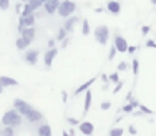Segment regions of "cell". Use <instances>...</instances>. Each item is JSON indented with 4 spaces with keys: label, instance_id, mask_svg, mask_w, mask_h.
<instances>
[{
    "label": "cell",
    "instance_id": "1",
    "mask_svg": "<svg viewBox=\"0 0 156 136\" xmlns=\"http://www.w3.org/2000/svg\"><path fill=\"white\" fill-rule=\"evenodd\" d=\"M22 121H23V115H22L18 110H15V108L9 110V111L2 116V124H7V126L17 128V126H20V124H22Z\"/></svg>",
    "mask_w": 156,
    "mask_h": 136
},
{
    "label": "cell",
    "instance_id": "2",
    "mask_svg": "<svg viewBox=\"0 0 156 136\" xmlns=\"http://www.w3.org/2000/svg\"><path fill=\"white\" fill-rule=\"evenodd\" d=\"M75 10H76V3L73 2V0H62L60 5H58V9H57V13L60 17L66 18V17L73 15Z\"/></svg>",
    "mask_w": 156,
    "mask_h": 136
},
{
    "label": "cell",
    "instance_id": "3",
    "mask_svg": "<svg viewBox=\"0 0 156 136\" xmlns=\"http://www.w3.org/2000/svg\"><path fill=\"white\" fill-rule=\"evenodd\" d=\"M93 37L100 45H106L108 40H110V28L106 27V25H98L93 30Z\"/></svg>",
    "mask_w": 156,
    "mask_h": 136
},
{
    "label": "cell",
    "instance_id": "4",
    "mask_svg": "<svg viewBox=\"0 0 156 136\" xmlns=\"http://www.w3.org/2000/svg\"><path fill=\"white\" fill-rule=\"evenodd\" d=\"M33 25H35V12L28 13V15H20L18 17V33L25 27H33Z\"/></svg>",
    "mask_w": 156,
    "mask_h": 136
},
{
    "label": "cell",
    "instance_id": "5",
    "mask_svg": "<svg viewBox=\"0 0 156 136\" xmlns=\"http://www.w3.org/2000/svg\"><path fill=\"white\" fill-rule=\"evenodd\" d=\"M113 45L116 47V50H118V53H126L128 51V42H126V38L125 37H121V35H115V38H113Z\"/></svg>",
    "mask_w": 156,
    "mask_h": 136
},
{
    "label": "cell",
    "instance_id": "6",
    "mask_svg": "<svg viewBox=\"0 0 156 136\" xmlns=\"http://www.w3.org/2000/svg\"><path fill=\"white\" fill-rule=\"evenodd\" d=\"M13 108L18 110V111H20L22 115H25V113L30 111L33 106L30 105V103H27L25 100H22V98H17V100H13Z\"/></svg>",
    "mask_w": 156,
    "mask_h": 136
},
{
    "label": "cell",
    "instance_id": "7",
    "mask_svg": "<svg viewBox=\"0 0 156 136\" xmlns=\"http://www.w3.org/2000/svg\"><path fill=\"white\" fill-rule=\"evenodd\" d=\"M38 55H40V51L37 48H27L25 50V61H27L28 65H37Z\"/></svg>",
    "mask_w": 156,
    "mask_h": 136
},
{
    "label": "cell",
    "instance_id": "8",
    "mask_svg": "<svg viewBox=\"0 0 156 136\" xmlns=\"http://www.w3.org/2000/svg\"><path fill=\"white\" fill-rule=\"evenodd\" d=\"M57 55H58V48H57V47H51V48L47 50L45 57H43V63H45L47 68L51 67V63H53V60H55V57H57Z\"/></svg>",
    "mask_w": 156,
    "mask_h": 136
},
{
    "label": "cell",
    "instance_id": "9",
    "mask_svg": "<svg viewBox=\"0 0 156 136\" xmlns=\"http://www.w3.org/2000/svg\"><path fill=\"white\" fill-rule=\"evenodd\" d=\"M78 131H80L81 134L90 136V134H93L95 126H93V123H91V121H80V124H78Z\"/></svg>",
    "mask_w": 156,
    "mask_h": 136
},
{
    "label": "cell",
    "instance_id": "10",
    "mask_svg": "<svg viewBox=\"0 0 156 136\" xmlns=\"http://www.w3.org/2000/svg\"><path fill=\"white\" fill-rule=\"evenodd\" d=\"M23 118L27 120L28 123H38V121L43 118V115H42V113L38 111V110L32 108V110H30V111H28V113H25V115H23Z\"/></svg>",
    "mask_w": 156,
    "mask_h": 136
},
{
    "label": "cell",
    "instance_id": "11",
    "mask_svg": "<svg viewBox=\"0 0 156 136\" xmlns=\"http://www.w3.org/2000/svg\"><path fill=\"white\" fill-rule=\"evenodd\" d=\"M62 0H47L45 3H43V9H45V12L48 15H53V13H57V9L58 5H60Z\"/></svg>",
    "mask_w": 156,
    "mask_h": 136
},
{
    "label": "cell",
    "instance_id": "12",
    "mask_svg": "<svg viewBox=\"0 0 156 136\" xmlns=\"http://www.w3.org/2000/svg\"><path fill=\"white\" fill-rule=\"evenodd\" d=\"M0 85H2L3 88H9V86H18L20 83H18V80L12 78V76L2 75V76H0Z\"/></svg>",
    "mask_w": 156,
    "mask_h": 136
},
{
    "label": "cell",
    "instance_id": "13",
    "mask_svg": "<svg viewBox=\"0 0 156 136\" xmlns=\"http://www.w3.org/2000/svg\"><path fill=\"white\" fill-rule=\"evenodd\" d=\"M106 9H108L110 13H113V15H118V13L121 12V5L118 0H108L106 2Z\"/></svg>",
    "mask_w": 156,
    "mask_h": 136
},
{
    "label": "cell",
    "instance_id": "14",
    "mask_svg": "<svg viewBox=\"0 0 156 136\" xmlns=\"http://www.w3.org/2000/svg\"><path fill=\"white\" fill-rule=\"evenodd\" d=\"M76 23H78V17H72V15H70V17L65 18V25H63V28H65L68 33H72Z\"/></svg>",
    "mask_w": 156,
    "mask_h": 136
},
{
    "label": "cell",
    "instance_id": "15",
    "mask_svg": "<svg viewBox=\"0 0 156 136\" xmlns=\"http://www.w3.org/2000/svg\"><path fill=\"white\" fill-rule=\"evenodd\" d=\"M20 37L32 43V40L35 38V28H33V27H25L23 30L20 32Z\"/></svg>",
    "mask_w": 156,
    "mask_h": 136
},
{
    "label": "cell",
    "instance_id": "16",
    "mask_svg": "<svg viewBox=\"0 0 156 136\" xmlns=\"http://www.w3.org/2000/svg\"><path fill=\"white\" fill-rule=\"evenodd\" d=\"M95 82H96V78H91V80H88V82H85L83 85H80V86L75 90V96H78V95H81V93H85L87 90H90L91 85H93Z\"/></svg>",
    "mask_w": 156,
    "mask_h": 136
},
{
    "label": "cell",
    "instance_id": "17",
    "mask_svg": "<svg viewBox=\"0 0 156 136\" xmlns=\"http://www.w3.org/2000/svg\"><path fill=\"white\" fill-rule=\"evenodd\" d=\"M91 90H87L85 91V101H83V113L87 115L88 111H90V108H91Z\"/></svg>",
    "mask_w": 156,
    "mask_h": 136
},
{
    "label": "cell",
    "instance_id": "18",
    "mask_svg": "<svg viewBox=\"0 0 156 136\" xmlns=\"http://www.w3.org/2000/svg\"><path fill=\"white\" fill-rule=\"evenodd\" d=\"M138 106H140V103L136 101V100H129L128 105L123 106V113H126V115H128V113H133V110L138 108Z\"/></svg>",
    "mask_w": 156,
    "mask_h": 136
},
{
    "label": "cell",
    "instance_id": "19",
    "mask_svg": "<svg viewBox=\"0 0 156 136\" xmlns=\"http://www.w3.org/2000/svg\"><path fill=\"white\" fill-rule=\"evenodd\" d=\"M28 45H30V42H27V40L22 38V37H18L17 42H15V47H17L18 50H27V48H28Z\"/></svg>",
    "mask_w": 156,
    "mask_h": 136
},
{
    "label": "cell",
    "instance_id": "20",
    "mask_svg": "<svg viewBox=\"0 0 156 136\" xmlns=\"http://www.w3.org/2000/svg\"><path fill=\"white\" fill-rule=\"evenodd\" d=\"M81 33H83L85 37H88L91 33V28H90V22L87 20V18H83L81 20Z\"/></svg>",
    "mask_w": 156,
    "mask_h": 136
},
{
    "label": "cell",
    "instance_id": "21",
    "mask_svg": "<svg viewBox=\"0 0 156 136\" xmlns=\"http://www.w3.org/2000/svg\"><path fill=\"white\" fill-rule=\"evenodd\" d=\"M35 10L32 9V5H30V2H23V5H22V12H20V15H28V13H33ZM18 15V17H20Z\"/></svg>",
    "mask_w": 156,
    "mask_h": 136
},
{
    "label": "cell",
    "instance_id": "22",
    "mask_svg": "<svg viewBox=\"0 0 156 136\" xmlns=\"http://www.w3.org/2000/svg\"><path fill=\"white\" fill-rule=\"evenodd\" d=\"M38 134L40 136H51V128L48 124H42V126H38Z\"/></svg>",
    "mask_w": 156,
    "mask_h": 136
},
{
    "label": "cell",
    "instance_id": "23",
    "mask_svg": "<svg viewBox=\"0 0 156 136\" xmlns=\"http://www.w3.org/2000/svg\"><path fill=\"white\" fill-rule=\"evenodd\" d=\"M13 133H15L13 126H7V124H3V128L0 130V134L2 136H13Z\"/></svg>",
    "mask_w": 156,
    "mask_h": 136
},
{
    "label": "cell",
    "instance_id": "24",
    "mask_svg": "<svg viewBox=\"0 0 156 136\" xmlns=\"http://www.w3.org/2000/svg\"><path fill=\"white\" fill-rule=\"evenodd\" d=\"M131 71H133V75H135V76L140 73V61L136 60V58H133V60H131Z\"/></svg>",
    "mask_w": 156,
    "mask_h": 136
},
{
    "label": "cell",
    "instance_id": "25",
    "mask_svg": "<svg viewBox=\"0 0 156 136\" xmlns=\"http://www.w3.org/2000/svg\"><path fill=\"white\" fill-rule=\"evenodd\" d=\"M125 133L123 128H113V130H110V136H121Z\"/></svg>",
    "mask_w": 156,
    "mask_h": 136
},
{
    "label": "cell",
    "instance_id": "26",
    "mask_svg": "<svg viewBox=\"0 0 156 136\" xmlns=\"http://www.w3.org/2000/svg\"><path fill=\"white\" fill-rule=\"evenodd\" d=\"M10 9V0H0V10H9Z\"/></svg>",
    "mask_w": 156,
    "mask_h": 136
},
{
    "label": "cell",
    "instance_id": "27",
    "mask_svg": "<svg viewBox=\"0 0 156 136\" xmlns=\"http://www.w3.org/2000/svg\"><path fill=\"white\" fill-rule=\"evenodd\" d=\"M66 35H68V32H66L65 28L62 27L60 30H58V35H57V38H58V40H62V42H63V40H65V37H66Z\"/></svg>",
    "mask_w": 156,
    "mask_h": 136
},
{
    "label": "cell",
    "instance_id": "28",
    "mask_svg": "<svg viewBox=\"0 0 156 136\" xmlns=\"http://www.w3.org/2000/svg\"><path fill=\"white\" fill-rule=\"evenodd\" d=\"M110 82H111V83H118V82H120V76H118V70H116L115 73H111V75H110Z\"/></svg>",
    "mask_w": 156,
    "mask_h": 136
},
{
    "label": "cell",
    "instance_id": "29",
    "mask_svg": "<svg viewBox=\"0 0 156 136\" xmlns=\"http://www.w3.org/2000/svg\"><path fill=\"white\" fill-rule=\"evenodd\" d=\"M138 108L141 110V113H146V115H153V110H150L148 106H144V105H140Z\"/></svg>",
    "mask_w": 156,
    "mask_h": 136
},
{
    "label": "cell",
    "instance_id": "30",
    "mask_svg": "<svg viewBox=\"0 0 156 136\" xmlns=\"http://www.w3.org/2000/svg\"><path fill=\"white\" fill-rule=\"evenodd\" d=\"M116 47H115V45H111V48H110V53H108V60H113V58H115V55H116Z\"/></svg>",
    "mask_w": 156,
    "mask_h": 136
},
{
    "label": "cell",
    "instance_id": "31",
    "mask_svg": "<svg viewBox=\"0 0 156 136\" xmlns=\"http://www.w3.org/2000/svg\"><path fill=\"white\" fill-rule=\"evenodd\" d=\"M126 68H128V63H126V61H120V63H118V67H116L118 71H125Z\"/></svg>",
    "mask_w": 156,
    "mask_h": 136
},
{
    "label": "cell",
    "instance_id": "32",
    "mask_svg": "<svg viewBox=\"0 0 156 136\" xmlns=\"http://www.w3.org/2000/svg\"><path fill=\"white\" fill-rule=\"evenodd\" d=\"M121 88H123V82H118L116 85H115V88H113V93H118Z\"/></svg>",
    "mask_w": 156,
    "mask_h": 136
},
{
    "label": "cell",
    "instance_id": "33",
    "mask_svg": "<svg viewBox=\"0 0 156 136\" xmlns=\"http://www.w3.org/2000/svg\"><path fill=\"white\" fill-rule=\"evenodd\" d=\"M111 108V103L110 101H103L101 103V110H103V111H106V110H110Z\"/></svg>",
    "mask_w": 156,
    "mask_h": 136
},
{
    "label": "cell",
    "instance_id": "34",
    "mask_svg": "<svg viewBox=\"0 0 156 136\" xmlns=\"http://www.w3.org/2000/svg\"><path fill=\"white\" fill-rule=\"evenodd\" d=\"M66 121H68V123L72 124V126H76V124L80 123V121H78V120H75V118H72V116H68V118H66Z\"/></svg>",
    "mask_w": 156,
    "mask_h": 136
},
{
    "label": "cell",
    "instance_id": "35",
    "mask_svg": "<svg viewBox=\"0 0 156 136\" xmlns=\"http://www.w3.org/2000/svg\"><path fill=\"white\" fill-rule=\"evenodd\" d=\"M150 33V27H148V25H143V27H141V35H148Z\"/></svg>",
    "mask_w": 156,
    "mask_h": 136
},
{
    "label": "cell",
    "instance_id": "36",
    "mask_svg": "<svg viewBox=\"0 0 156 136\" xmlns=\"http://www.w3.org/2000/svg\"><path fill=\"white\" fill-rule=\"evenodd\" d=\"M144 45L148 47V48H156V43H154V40H146V43Z\"/></svg>",
    "mask_w": 156,
    "mask_h": 136
},
{
    "label": "cell",
    "instance_id": "37",
    "mask_svg": "<svg viewBox=\"0 0 156 136\" xmlns=\"http://www.w3.org/2000/svg\"><path fill=\"white\" fill-rule=\"evenodd\" d=\"M136 51V47H133V45H128V51L126 53H129V55H133Z\"/></svg>",
    "mask_w": 156,
    "mask_h": 136
},
{
    "label": "cell",
    "instance_id": "38",
    "mask_svg": "<svg viewBox=\"0 0 156 136\" xmlns=\"http://www.w3.org/2000/svg\"><path fill=\"white\" fill-rule=\"evenodd\" d=\"M51 47H55V40H53V38L48 40V48H51Z\"/></svg>",
    "mask_w": 156,
    "mask_h": 136
},
{
    "label": "cell",
    "instance_id": "39",
    "mask_svg": "<svg viewBox=\"0 0 156 136\" xmlns=\"http://www.w3.org/2000/svg\"><path fill=\"white\" fill-rule=\"evenodd\" d=\"M62 100H63V103H66V100H68V95H66L65 91L62 93Z\"/></svg>",
    "mask_w": 156,
    "mask_h": 136
},
{
    "label": "cell",
    "instance_id": "40",
    "mask_svg": "<svg viewBox=\"0 0 156 136\" xmlns=\"http://www.w3.org/2000/svg\"><path fill=\"white\" fill-rule=\"evenodd\" d=\"M128 131H129V133H131V134H136V133H138L135 126H129V130H128Z\"/></svg>",
    "mask_w": 156,
    "mask_h": 136
},
{
    "label": "cell",
    "instance_id": "41",
    "mask_svg": "<svg viewBox=\"0 0 156 136\" xmlns=\"http://www.w3.org/2000/svg\"><path fill=\"white\" fill-rule=\"evenodd\" d=\"M101 80H103V82H105V85H106V82H108V80H110V76H106L105 73H103V75H101Z\"/></svg>",
    "mask_w": 156,
    "mask_h": 136
},
{
    "label": "cell",
    "instance_id": "42",
    "mask_svg": "<svg viewBox=\"0 0 156 136\" xmlns=\"http://www.w3.org/2000/svg\"><path fill=\"white\" fill-rule=\"evenodd\" d=\"M45 2H47V0H38V3H40L42 7H43V3H45Z\"/></svg>",
    "mask_w": 156,
    "mask_h": 136
},
{
    "label": "cell",
    "instance_id": "43",
    "mask_svg": "<svg viewBox=\"0 0 156 136\" xmlns=\"http://www.w3.org/2000/svg\"><path fill=\"white\" fill-rule=\"evenodd\" d=\"M150 2H151V3H153V5H156V0H150Z\"/></svg>",
    "mask_w": 156,
    "mask_h": 136
},
{
    "label": "cell",
    "instance_id": "44",
    "mask_svg": "<svg viewBox=\"0 0 156 136\" xmlns=\"http://www.w3.org/2000/svg\"><path fill=\"white\" fill-rule=\"evenodd\" d=\"M2 91H3V86H2V85H0V93H2Z\"/></svg>",
    "mask_w": 156,
    "mask_h": 136
},
{
    "label": "cell",
    "instance_id": "45",
    "mask_svg": "<svg viewBox=\"0 0 156 136\" xmlns=\"http://www.w3.org/2000/svg\"><path fill=\"white\" fill-rule=\"evenodd\" d=\"M22 2H27V0H22Z\"/></svg>",
    "mask_w": 156,
    "mask_h": 136
},
{
    "label": "cell",
    "instance_id": "46",
    "mask_svg": "<svg viewBox=\"0 0 156 136\" xmlns=\"http://www.w3.org/2000/svg\"><path fill=\"white\" fill-rule=\"evenodd\" d=\"M27 2H30V0H27Z\"/></svg>",
    "mask_w": 156,
    "mask_h": 136
}]
</instances>
